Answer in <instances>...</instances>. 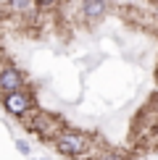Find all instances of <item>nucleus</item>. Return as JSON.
<instances>
[{"instance_id":"obj_1","label":"nucleus","mask_w":158,"mask_h":160,"mask_svg":"<svg viewBox=\"0 0 158 160\" xmlns=\"http://www.w3.org/2000/svg\"><path fill=\"white\" fill-rule=\"evenodd\" d=\"M58 150L66 152V155H82L87 150V139L82 134H76V131H63L58 137Z\"/></svg>"},{"instance_id":"obj_4","label":"nucleus","mask_w":158,"mask_h":160,"mask_svg":"<svg viewBox=\"0 0 158 160\" xmlns=\"http://www.w3.org/2000/svg\"><path fill=\"white\" fill-rule=\"evenodd\" d=\"M105 13V3L103 0H84V16L87 18H97Z\"/></svg>"},{"instance_id":"obj_7","label":"nucleus","mask_w":158,"mask_h":160,"mask_svg":"<svg viewBox=\"0 0 158 160\" xmlns=\"http://www.w3.org/2000/svg\"><path fill=\"white\" fill-rule=\"evenodd\" d=\"M100 160H121V158H118V155H103Z\"/></svg>"},{"instance_id":"obj_5","label":"nucleus","mask_w":158,"mask_h":160,"mask_svg":"<svg viewBox=\"0 0 158 160\" xmlns=\"http://www.w3.org/2000/svg\"><path fill=\"white\" fill-rule=\"evenodd\" d=\"M13 8H26V5H32V0H11Z\"/></svg>"},{"instance_id":"obj_3","label":"nucleus","mask_w":158,"mask_h":160,"mask_svg":"<svg viewBox=\"0 0 158 160\" xmlns=\"http://www.w3.org/2000/svg\"><path fill=\"white\" fill-rule=\"evenodd\" d=\"M0 89H3L5 95L21 89V74H18L16 68H5L3 74H0Z\"/></svg>"},{"instance_id":"obj_6","label":"nucleus","mask_w":158,"mask_h":160,"mask_svg":"<svg viewBox=\"0 0 158 160\" xmlns=\"http://www.w3.org/2000/svg\"><path fill=\"white\" fill-rule=\"evenodd\" d=\"M34 3H40V5H53L55 0H34Z\"/></svg>"},{"instance_id":"obj_2","label":"nucleus","mask_w":158,"mask_h":160,"mask_svg":"<svg viewBox=\"0 0 158 160\" xmlns=\"http://www.w3.org/2000/svg\"><path fill=\"white\" fill-rule=\"evenodd\" d=\"M3 102H5V110H8V113H13V116H21V113L29 110L32 100H29V95H24L21 89H16V92H8V95H5Z\"/></svg>"}]
</instances>
